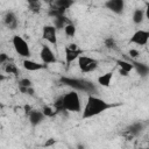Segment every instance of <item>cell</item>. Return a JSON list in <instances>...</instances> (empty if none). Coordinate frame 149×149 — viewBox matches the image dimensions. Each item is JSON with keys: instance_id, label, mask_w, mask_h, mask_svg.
<instances>
[{"instance_id": "cell-11", "label": "cell", "mask_w": 149, "mask_h": 149, "mask_svg": "<svg viewBox=\"0 0 149 149\" xmlns=\"http://www.w3.org/2000/svg\"><path fill=\"white\" fill-rule=\"evenodd\" d=\"M45 115L43 114L42 111H37V109H31L29 113H28V119H29V122L31 126H37L40 125L43 120H44Z\"/></svg>"}, {"instance_id": "cell-4", "label": "cell", "mask_w": 149, "mask_h": 149, "mask_svg": "<svg viewBox=\"0 0 149 149\" xmlns=\"http://www.w3.org/2000/svg\"><path fill=\"white\" fill-rule=\"evenodd\" d=\"M98 64H99V62L95 58L85 56L83 54L78 57V66L81 72H85V73L92 72L98 68Z\"/></svg>"}, {"instance_id": "cell-10", "label": "cell", "mask_w": 149, "mask_h": 149, "mask_svg": "<svg viewBox=\"0 0 149 149\" xmlns=\"http://www.w3.org/2000/svg\"><path fill=\"white\" fill-rule=\"evenodd\" d=\"M40 57L42 59V62L44 64H52V63H56V56L55 54L52 52V50L47 45H42V49H41V52H40Z\"/></svg>"}, {"instance_id": "cell-33", "label": "cell", "mask_w": 149, "mask_h": 149, "mask_svg": "<svg viewBox=\"0 0 149 149\" xmlns=\"http://www.w3.org/2000/svg\"><path fill=\"white\" fill-rule=\"evenodd\" d=\"M5 79H6V77H5L3 74H1V73H0V83H1V81H3Z\"/></svg>"}, {"instance_id": "cell-14", "label": "cell", "mask_w": 149, "mask_h": 149, "mask_svg": "<svg viewBox=\"0 0 149 149\" xmlns=\"http://www.w3.org/2000/svg\"><path fill=\"white\" fill-rule=\"evenodd\" d=\"M23 68L28 71H37V70H42V69H45L47 68V64H41V63H37V62H34V61H30V59H24L23 61Z\"/></svg>"}, {"instance_id": "cell-15", "label": "cell", "mask_w": 149, "mask_h": 149, "mask_svg": "<svg viewBox=\"0 0 149 149\" xmlns=\"http://www.w3.org/2000/svg\"><path fill=\"white\" fill-rule=\"evenodd\" d=\"M69 23H71V21H70L66 16H64V15L54 17V27H55L56 29H62V28H64V27H65L66 24H69Z\"/></svg>"}, {"instance_id": "cell-12", "label": "cell", "mask_w": 149, "mask_h": 149, "mask_svg": "<svg viewBox=\"0 0 149 149\" xmlns=\"http://www.w3.org/2000/svg\"><path fill=\"white\" fill-rule=\"evenodd\" d=\"M142 130H143V123L142 122H134L129 127H127L126 134H128L129 137H134V136L140 135Z\"/></svg>"}, {"instance_id": "cell-8", "label": "cell", "mask_w": 149, "mask_h": 149, "mask_svg": "<svg viewBox=\"0 0 149 149\" xmlns=\"http://www.w3.org/2000/svg\"><path fill=\"white\" fill-rule=\"evenodd\" d=\"M105 7L115 14H122L125 9V0H106Z\"/></svg>"}, {"instance_id": "cell-35", "label": "cell", "mask_w": 149, "mask_h": 149, "mask_svg": "<svg viewBox=\"0 0 149 149\" xmlns=\"http://www.w3.org/2000/svg\"><path fill=\"white\" fill-rule=\"evenodd\" d=\"M44 2H48V3H51V2H54V0H43Z\"/></svg>"}, {"instance_id": "cell-30", "label": "cell", "mask_w": 149, "mask_h": 149, "mask_svg": "<svg viewBox=\"0 0 149 149\" xmlns=\"http://www.w3.org/2000/svg\"><path fill=\"white\" fill-rule=\"evenodd\" d=\"M54 143H55V140H54V139H50L48 142H45V144H44V146H45V147H49V146H52Z\"/></svg>"}, {"instance_id": "cell-2", "label": "cell", "mask_w": 149, "mask_h": 149, "mask_svg": "<svg viewBox=\"0 0 149 149\" xmlns=\"http://www.w3.org/2000/svg\"><path fill=\"white\" fill-rule=\"evenodd\" d=\"M59 81L66 86H70L72 87L74 91H81V92H85V93H90V94H94L98 92L97 90V86L90 81V80H86V79H80V78H70V77H61L59 78Z\"/></svg>"}, {"instance_id": "cell-5", "label": "cell", "mask_w": 149, "mask_h": 149, "mask_svg": "<svg viewBox=\"0 0 149 149\" xmlns=\"http://www.w3.org/2000/svg\"><path fill=\"white\" fill-rule=\"evenodd\" d=\"M13 47L16 51V54H19L22 57H30V49L28 43L26 42V40H23L21 36L15 35L13 37Z\"/></svg>"}, {"instance_id": "cell-20", "label": "cell", "mask_w": 149, "mask_h": 149, "mask_svg": "<svg viewBox=\"0 0 149 149\" xmlns=\"http://www.w3.org/2000/svg\"><path fill=\"white\" fill-rule=\"evenodd\" d=\"M116 64L119 65V68H120L121 70H125V71H127V72H130V71L134 69L133 64H132V63H129V62H127V61L118 59V61H116Z\"/></svg>"}, {"instance_id": "cell-31", "label": "cell", "mask_w": 149, "mask_h": 149, "mask_svg": "<svg viewBox=\"0 0 149 149\" xmlns=\"http://www.w3.org/2000/svg\"><path fill=\"white\" fill-rule=\"evenodd\" d=\"M30 111H31V108H30V106H28V105H26V106H24V112H26V114H27V115H28V113H29Z\"/></svg>"}, {"instance_id": "cell-25", "label": "cell", "mask_w": 149, "mask_h": 149, "mask_svg": "<svg viewBox=\"0 0 149 149\" xmlns=\"http://www.w3.org/2000/svg\"><path fill=\"white\" fill-rule=\"evenodd\" d=\"M104 43H105V45H106L108 49H115V48H116V43H115V41H114L113 37H107V38H105Z\"/></svg>"}, {"instance_id": "cell-27", "label": "cell", "mask_w": 149, "mask_h": 149, "mask_svg": "<svg viewBox=\"0 0 149 149\" xmlns=\"http://www.w3.org/2000/svg\"><path fill=\"white\" fill-rule=\"evenodd\" d=\"M31 86V81L28 78H22L19 80V87H29Z\"/></svg>"}, {"instance_id": "cell-28", "label": "cell", "mask_w": 149, "mask_h": 149, "mask_svg": "<svg viewBox=\"0 0 149 149\" xmlns=\"http://www.w3.org/2000/svg\"><path fill=\"white\" fill-rule=\"evenodd\" d=\"M129 56H130L132 58H136V57L140 56V52H139L137 50H135V49H130V50H129Z\"/></svg>"}, {"instance_id": "cell-23", "label": "cell", "mask_w": 149, "mask_h": 149, "mask_svg": "<svg viewBox=\"0 0 149 149\" xmlns=\"http://www.w3.org/2000/svg\"><path fill=\"white\" fill-rule=\"evenodd\" d=\"M64 30H65V35L69 36V37H72V36L76 35V27H74V24H72V23L66 24V26L64 27Z\"/></svg>"}, {"instance_id": "cell-6", "label": "cell", "mask_w": 149, "mask_h": 149, "mask_svg": "<svg viewBox=\"0 0 149 149\" xmlns=\"http://www.w3.org/2000/svg\"><path fill=\"white\" fill-rule=\"evenodd\" d=\"M83 54V51L78 48V45L76 43H71L68 47H65V62H66V66L69 68L71 65L72 62H74L76 59H78V57Z\"/></svg>"}, {"instance_id": "cell-26", "label": "cell", "mask_w": 149, "mask_h": 149, "mask_svg": "<svg viewBox=\"0 0 149 149\" xmlns=\"http://www.w3.org/2000/svg\"><path fill=\"white\" fill-rule=\"evenodd\" d=\"M28 7H29V9H30L33 13H40V10H41V5H40V2L28 3Z\"/></svg>"}, {"instance_id": "cell-3", "label": "cell", "mask_w": 149, "mask_h": 149, "mask_svg": "<svg viewBox=\"0 0 149 149\" xmlns=\"http://www.w3.org/2000/svg\"><path fill=\"white\" fill-rule=\"evenodd\" d=\"M63 106L65 111L70 112H80L81 111V101L79 94L76 91H70L66 94L62 95Z\"/></svg>"}, {"instance_id": "cell-9", "label": "cell", "mask_w": 149, "mask_h": 149, "mask_svg": "<svg viewBox=\"0 0 149 149\" xmlns=\"http://www.w3.org/2000/svg\"><path fill=\"white\" fill-rule=\"evenodd\" d=\"M148 38H149V31L140 29L133 34V36L130 37V42L137 45H146L148 42Z\"/></svg>"}, {"instance_id": "cell-7", "label": "cell", "mask_w": 149, "mask_h": 149, "mask_svg": "<svg viewBox=\"0 0 149 149\" xmlns=\"http://www.w3.org/2000/svg\"><path fill=\"white\" fill-rule=\"evenodd\" d=\"M42 38L49 42L52 45L57 44V37H56V28L54 24H45L42 28Z\"/></svg>"}, {"instance_id": "cell-16", "label": "cell", "mask_w": 149, "mask_h": 149, "mask_svg": "<svg viewBox=\"0 0 149 149\" xmlns=\"http://www.w3.org/2000/svg\"><path fill=\"white\" fill-rule=\"evenodd\" d=\"M132 64H133L134 69L136 70V72H137L140 76L146 77V76L148 74V72H149L148 65H146V64H143V63H139V62H133Z\"/></svg>"}, {"instance_id": "cell-22", "label": "cell", "mask_w": 149, "mask_h": 149, "mask_svg": "<svg viewBox=\"0 0 149 149\" xmlns=\"http://www.w3.org/2000/svg\"><path fill=\"white\" fill-rule=\"evenodd\" d=\"M54 108H55V111H56L57 113L65 112L64 106H63V100H62V97H59V98H57V99L55 100V102H54Z\"/></svg>"}, {"instance_id": "cell-19", "label": "cell", "mask_w": 149, "mask_h": 149, "mask_svg": "<svg viewBox=\"0 0 149 149\" xmlns=\"http://www.w3.org/2000/svg\"><path fill=\"white\" fill-rule=\"evenodd\" d=\"M144 19V10L143 9H140V8H136L133 13V22L136 23V24H140Z\"/></svg>"}, {"instance_id": "cell-18", "label": "cell", "mask_w": 149, "mask_h": 149, "mask_svg": "<svg viewBox=\"0 0 149 149\" xmlns=\"http://www.w3.org/2000/svg\"><path fill=\"white\" fill-rule=\"evenodd\" d=\"M112 77H113V73L112 72H107L102 76H100L98 78V83L101 85V86H105V87H108L109 84H111V80H112Z\"/></svg>"}, {"instance_id": "cell-21", "label": "cell", "mask_w": 149, "mask_h": 149, "mask_svg": "<svg viewBox=\"0 0 149 149\" xmlns=\"http://www.w3.org/2000/svg\"><path fill=\"white\" fill-rule=\"evenodd\" d=\"M5 72H6V73H9V74H15V76H17L19 70H17V68H16V65H15L14 63H7L6 66H5Z\"/></svg>"}, {"instance_id": "cell-17", "label": "cell", "mask_w": 149, "mask_h": 149, "mask_svg": "<svg viewBox=\"0 0 149 149\" xmlns=\"http://www.w3.org/2000/svg\"><path fill=\"white\" fill-rule=\"evenodd\" d=\"M52 3H54L52 6H55L57 8H61L63 10H66L74 3V0H54Z\"/></svg>"}, {"instance_id": "cell-13", "label": "cell", "mask_w": 149, "mask_h": 149, "mask_svg": "<svg viewBox=\"0 0 149 149\" xmlns=\"http://www.w3.org/2000/svg\"><path fill=\"white\" fill-rule=\"evenodd\" d=\"M3 22L12 30L16 29V27H17V19H16V16H15V14L13 12L6 13V15L3 16Z\"/></svg>"}, {"instance_id": "cell-1", "label": "cell", "mask_w": 149, "mask_h": 149, "mask_svg": "<svg viewBox=\"0 0 149 149\" xmlns=\"http://www.w3.org/2000/svg\"><path fill=\"white\" fill-rule=\"evenodd\" d=\"M115 106H119V104H109V102L105 101L104 99H100L93 94H90L87 97V101H86V105L83 111V119L93 118V116L99 115L102 112H105L112 107H115Z\"/></svg>"}, {"instance_id": "cell-32", "label": "cell", "mask_w": 149, "mask_h": 149, "mask_svg": "<svg viewBox=\"0 0 149 149\" xmlns=\"http://www.w3.org/2000/svg\"><path fill=\"white\" fill-rule=\"evenodd\" d=\"M119 72H120V74H122V76H128V73L129 72H127V71H125V70H119Z\"/></svg>"}, {"instance_id": "cell-24", "label": "cell", "mask_w": 149, "mask_h": 149, "mask_svg": "<svg viewBox=\"0 0 149 149\" xmlns=\"http://www.w3.org/2000/svg\"><path fill=\"white\" fill-rule=\"evenodd\" d=\"M42 112H43V114H44L45 116H50V118H52L54 115L57 114V112L55 111V108L52 109L50 106H44L43 109H42Z\"/></svg>"}, {"instance_id": "cell-34", "label": "cell", "mask_w": 149, "mask_h": 149, "mask_svg": "<svg viewBox=\"0 0 149 149\" xmlns=\"http://www.w3.org/2000/svg\"><path fill=\"white\" fill-rule=\"evenodd\" d=\"M40 0H27L28 3H33V2H38Z\"/></svg>"}, {"instance_id": "cell-29", "label": "cell", "mask_w": 149, "mask_h": 149, "mask_svg": "<svg viewBox=\"0 0 149 149\" xmlns=\"http://www.w3.org/2000/svg\"><path fill=\"white\" fill-rule=\"evenodd\" d=\"M8 61V56L6 55V54H0V64H3V63H6Z\"/></svg>"}]
</instances>
